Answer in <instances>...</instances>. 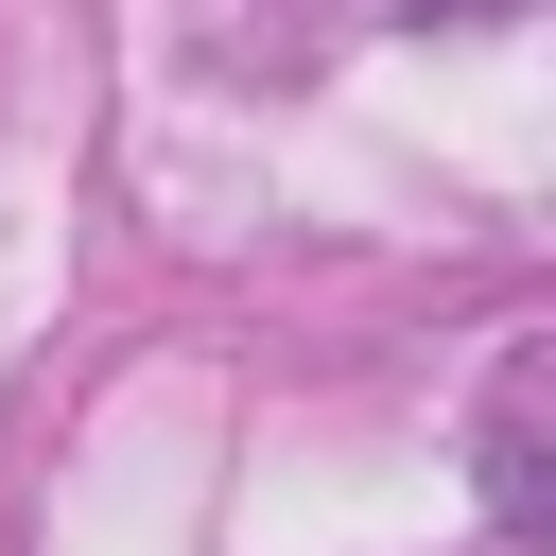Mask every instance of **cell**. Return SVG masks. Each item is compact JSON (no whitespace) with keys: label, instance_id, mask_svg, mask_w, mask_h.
<instances>
[]
</instances>
